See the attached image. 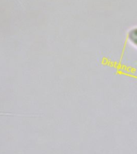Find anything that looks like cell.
I'll list each match as a JSON object with an SVG mask.
<instances>
[{"label": "cell", "mask_w": 137, "mask_h": 154, "mask_svg": "<svg viewBox=\"0 0 137 154\" xmlns=\"http://www.w3.org/2000/svg\"><path fill=\"white\" fill-rule=\"evenodd\" d=\"M128 38H129L130 42L132 43V45L135 46L137 48V27L130 31Z\"/></svg>", "instance_id": "1"}]
</instances>
